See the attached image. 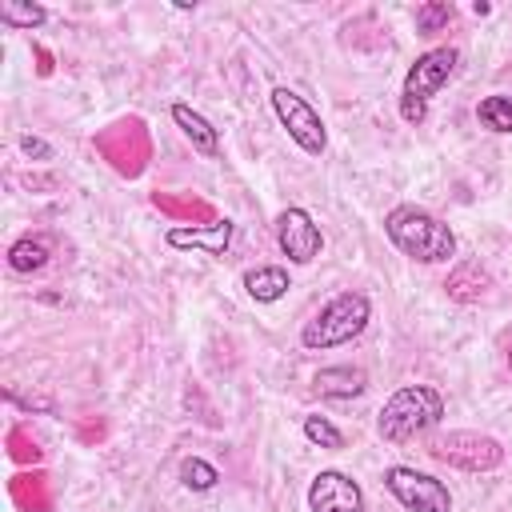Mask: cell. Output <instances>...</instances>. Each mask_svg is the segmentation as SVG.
I'll return each mask as SVG.
<instances>
[{
  "instance_id": "6da1fadb",
  "label": "cell",
  "mask_w": 512,
  "mask_h": 512,
  "mask_svg": "<svg viewBox=\"0 0 512 512\" xmlns=\"http://www.w3.org/2000/svg\"><path fill=\"white\" fill-rule=\"evenodd\" d=\"M384 232H388V240H392L404 256H412V260H420V264H444V260L456 256V232H452L440 216H432L428 208L396 204V208L384 216Z\"/></svg>"
},
{
  "instance_id": "7a4b0ae2",
  "label": "cell",
  "mask_w": 512,
  "mask_h": 512,
  "mask_svg": "<svg viewBox=\"0 0 512 512\" xmlns=\"http://www.w3.org/2000/svg\"><path fill=\"white\" fill-rule=\"evenodd\" d=\"M440 416H444V396L432 384H404L384 400L376 428L388 444H400V440H412V436L436 428Z\"/></svg>"
},
{
  "instance_id": "3957f363",
  "label": "cell",
  "mask_w": 512,
  "mask_h": 512,
  "mask_svg": "<svg viewBox=\"0 0 512 512\" xmlns=\"http://www.w3.org/2000/svg\"><path fill=\"white\" fill-rule=\"evenodd\" d=\"M372 320V304L364 292H340L332 296L304 328H300V344L312 348V352H324V348H340L348 340H356Z\"/></svg>"
},
{
  "instance_id": "277c9868",
  "label": "cell",
  "mask_w": 512,
  "mask_h": 512,
  "mask_svg": "<svg viewBox=\"0 0 512 512\" xmlns=\"http://www.w3.org/2000/svg\"><path fill=\"white\" fill-rule=\"evenodd\" d=\"M460 64V52L456 48H428L424 56H416V64H408L404 72V88H400V116L408 124H420L428 116V100L452 80Z\"/></svg>"
},
{
  "instance_id": "5b68a950",
  "label": "cell",
  "mask_w": 512,
  "mask_h": 512,
  "mask_svg": "<svg viewBox=\"0 0 512 512\" xmlns=\"http://www.w3.org/2000/svg\"><path fill=\"white\" fill-rule=\"evenodd\" d=\"M428 452L440 464H452V468H464V472H492V468L504 464L500 440H492L484 432H448V436L432 440Z\"/></svg>"
},
{
  "instance_id": "8992f818",
  "label": "cell",
  "mask_w": 512,
  "mask_h": 512,
  "mask_svg": "<svg viewBox=\"0 0 512 512\" xmlns=\"http://www.w3.org/2000/svg\"><path fill=\"white\" fill-rule=\"evenodd\" d=\"M384 488L404 504V512H452V496L448 488L428 476V472H416L408 464H392L384 472Z\"/></svg>"
},
{
  "instance_id": "52a82bcc",
  "label": "cell",
  "mask_w": 512,
  "mask_h": 512,
  "mask_svg": "<svg viewBox=\"0 0 512 512\" xmlns=\"http://www.w3.org/2000/svg\"><path fill=\"white\" fill-rule=\"evenodd\" d=\"M272 108H276L280 124L288 128V136H292L308 156H320V152H324V144H328L324 120L316 116V108H312L304 96H296L292 88H276V92H272Z\"/></svg>"
},
{
  "instance_id": "ba28073f",
  "label": "cell",
  "mask_w": 512,
  "mask_h": 512,
  "mask_svg": "<svg viewBox=\"0 0 512 512\" xmlns=\"http://www.w3.org/2000/svg\"><path fill=\"white\" fill-rule=\"evenodd\" d=\"M276 244L292 264H312L324 248V236L304 208H284L276 216Z\"/></svg>"
},
{
  "instance_id": "9c48e42d",
  "label": "cell",
  "mask_w": 512,
  "mask_h": 512,
  "mask_svg": "<svg viewBox=\"0 0 512 512\" xmlns=\"http://www.w3.org/2000/svg\"><path fill=\"white\" fill-rule=\"evenodd\" d=\"M308 508L312 512H364V492L348 472L324 468V472H316V480L308 488Z\"/></svg>"
},
{
  "instance_id": "30bf717a",
  "label": "cell",
  "mask_w": 512,
  "mask_h": 512,
  "mask_svg": "<svg viewBox=\"0 0 512 512\" xmlns=\"http://www.w3.org/2000/svg\"><path fill=\"white\" fill-rule=\"evenodd\" d=\"M312 388L328 400H352L368 388V372L356 368V364H332V368H320L312 376Z\"/></svg>"
},
{
  "instance_id": "8fae6325",
  "label": "cell",
  "mask_w": 512,
  "mask_h": 512,
  "mask_svg": "<svg viewBox=\"0 0 512 512\" xmlns=\"http://www.w3.org/2000/svg\"><path fill=\"white\" fill-rule=\"evenodd\" d=\"M172 248H204L208 256H224V248H228V240H232V224L228 220H216L212 228H168V236H164Z\"/></svg>"
},
{
  "instance_id": "7c38bea8",
  "label": "cell",
  "mask_w": 512,
  "mask_h": 512,
  "mask_svg": "<svg viewBox=\"0 0 512 512\" xmlns=\"http://www.w3.org/2000/svg\"><path fill=\"white\" fill-rule=\"evenodd\" d=\"M172 120H176V128L192 140V148H196L200 156H216V152H220V136H216V128H212L196 108H188V104H172Z\"/></svg>"
},
{
  "instance_id": "4fadbf2b",
  "label": "cell",
  "mask_w": 512,
  "mask_h": 512,
  "mask_svg": "<svg viewBox=\"0 0 512 512\" xmlns=\"http://www.w3.org/2000/svg\"><path fill=\"white\" fill-rule=\"evenodd\" d=\"M444 288H448V296H452V300H460V304H476V300H484V296H488L492 280H488V272H484L476 260H468V264H460V268L444 280Z\"/></svg>"
},
{
  "instance_id": "5bb4252c",
  "label": "cell",
  "mask_w": 512,
  "mask_h": 512,
  "mask_svg": "<svg viewBox=\"0 0 512 512\" xmlns=\"http://www.w3.org/2000/svg\"><path fill=\"white\" fill-rule=\"evenodd\" d=\"M48 256H52L48 236H20V240L8 248V268L20 272V276H32V272H40V268L48 264Z\"/></svg>"
},
{
  "instance_id": "9a60e30c",
  "label": "cell",
  "mask_w": 512,
  "mask_h": 512,
  "mask_svg": "<svg viewBox=\"0 0 512 512\" xmlns=\"http://www.w3.org/2000/svg\"><path fill=\"white\" fill-rule=\"evenodd\" d=\"M244 288H248V296H252V300L272 304V300H280L292 284H288V272H284L280 264H264V268L244 272Z\"/></svg>"
},
{
  "instance_id": "2e32d148",
  "label": "cell",
  "mask_w": 512,
  "mask_h": 512,
  "mask_svg": "<svg viewBox=\"0 0 512 512\" xmlns=\"http://www.w3.org/2000/svg\"><path fill=\"white\" fill-rule=\"evenodd\" d=\"M476 120H480L488 132H496V136H508V132H512V96H504V92L484 96V100L476 104Z\"/></svg>"
},
{
  "instance_id": "e0dca14e",
  "label": "cell",
  "mask_w": 512,
  "mask_h": 512,
  "mask_svg": "<svg viewBox=\"0 0 512 512\" xmlns=\"http://www.w3.org/2000/svg\"><path fill=\"white\" fill-rule=\"evenodd\" d=\"M48 20V8L44 4H20V0H4L0 4V24H8V28H24V32H32V28H40Z\"/></svg>"
},
{
  "instance_id": "ac0fdd59",
  "label": "cell",
  "mask_w": 512,
  "mask_h": 512,
  "mask_svg": "<svg viewBox=\"0 0 512 512\" xmlns=\"http://www.w3.org/2000/svg\"><path fill=\"white\" fill-rule=\"evenodd\" d=\"M216 480H220V472L208 460H200V456H188L180 464V484L192 488V492H208V488H216Z\"/></svg>"
},
{
  "instance_id": "d6986e66",
  "label": "cell",
  "mask_w": 512,
  "mask_h": 512,
  "mask_svg": "<svg viewBox=\"0 0 512 512\" xmlns=\"http://www.w3.org/2000/svg\"><path fill=\"white\" fill-rule=\"evenodd\" d=\"M448 20H452V4H444V0H432V4H420V8H416V32H420V36L440 32Z\"/></svg>"
},
{
  "instance_id": "ffe728a7",
  "label": "cell",
  "mask_w": 512,
  "mask_h": 512,
  "mask_svg": "<svg viewBox=\"0 0 512 512\" xmlns=\"http://www.w3.org/2000/svg\"><path fill=\"white\" fill-rule=\"evenodd\" d=\"M304 436H308L312 444H320V448H344L340 428H336L332 420H324V416H304Z\"/></svg>"
},
{
  "instance_id": "44dd1931",
  "label": "cell",
  "mask_w": 512,
  "mask_h": 512,
  "mask_svg": "<svg viewBox=\"0 0 512 512\" xmlns=\"http://www.w3.org/2000/svg\"><path fill=\"white\" fill-rule=\"evenodd\" d=\"M20 148H24V156H32V160H48V156H52V148H48L40 136H20Z\"/></svg>"
},
{
  "instance_id": "7402d4cb",
  "label": "cell",
  "mask_w": 512,
  "mask_h": 512,
  "mask_svg": "<svg viewBox=\"0 0 512 512\" xmlns=\"http://www.w3.org/2000/svg\"><path fill=\"white\" fill-rule=\"evenodd\" d=\"M508 364H512V352H508Z\"/></svg>"
}]
</instances>
